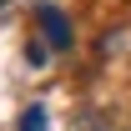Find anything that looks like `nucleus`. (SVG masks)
<instances>
[{"label": "nucleus", "instance_id": "obj_1", "mask_svg": "<svg viewBox=\"0 0 131 131\" xmlns=\"http://www.w3.org/2000/svg\"><path fill=\"white\" fill-rule=\"evenodd\" d=\"M35 20H40V30H46V40H50L56 50L71 46V20H66L56 5H40V10H35Z\"/></svg>", "mask_w": 131, "mask_h": 131}, {"label": "nucleus", "instance_id": "obj_2", "mask_svg": "<svg viewBox=\"0 0 131 131\" xmlns=\"http://www.w3.org/2000/svg\"><path fill=\"white\" fill-rule=\"evenodd\" d=\"M20 131H46V106H25L20 111Z\"/></svg>", "mask_w": 131, "mask_h": 131}, {"label": "nucleus", "instance_id": "obj_3", "mask_svg": "<svg viewBox=\"0 0 131 131\" xmlns=\"http://www.w3.org/2000/svg\"><path fill=\"white\" fill-rule=\"evenodd\" d=\"M50 50H56L50 40H30V46H25V61H30V66H46V56H50Z\"/></svg>", "mask_w": 131, "mask_h": 131}]
</instances>
